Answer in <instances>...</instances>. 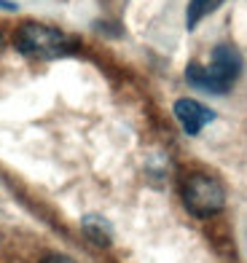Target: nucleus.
Masks as SVG:
<instances>
[{
  "label": "nucleus",
  "mask_w": 247,
  "mask_h": 263,
  "mask_svg": "<svg viewBox=\"0 0 247 263\" xmlns=\"http://www.w3.org/2000/svg\"><path fill=\"white\" fill-rule=\"evenodd\" d=\"M239 73H242V54L231 43H220L210 54V65L191 62L185 67V81L210 94H229L231 86L239 81Z\"/></svg>",
  "instance_id": "1"
},
{
  "label": "nucleus",
  "mask_w": 247,
  "mask_h": 263,
  "mask_svg": "<svg viewBox=\"0 0 247 263\" xmlns=\"http://www.w3.org/2000/svg\"><path fill=\"white\" fill-rule=\"evenodd\" d=\"M14 46L19 54L30 59H62L75 51V41L56 30L51 25H41V22H25L14 32Z\"/></svg>",
  "instance_id": "2"
},
{
  "label": "nucleus",
  "mask_w": 247,
  "mask_h": 263,
  "mask_svg": "<svg viewBox=\"0 0 247 263\" xmlns=\"http://www.w3.org/2000/svg\"><path fill=\"white\" fill-rule=\"evenodd\" d=\"M180 196H183L185 210L191 215H196V218H213L226 204V191H223V185L215 177L202 175V172H194L185 177Z\"/></svg>",
  "instance_id": "3"
},
{
  "label": "nucleus",
  "mask_w": 247,
  "mask_h": 263,
  "mask_svg": "<svg viewBox=\"0 0 247 263\" xmlns=\"http://www.w3.org/2000/svg\"><path fill=\"white\" fill-rule=\"evenodd\" d=\"M175 116H178L180 126L185 129V135H199L207 124L215 121V110H210L207 105L196 102L191 97H183L175 102Z\"/></svg>",
  "instance_id": "4"
},
{
  "label": "nucleus",
  "mask_w": 247,
  "mask_h": 263,
  "mask_svg": "<svg viewBox=\"0 0 247 263\" xmlns=\"http://www.w3.org/2000/svg\"><path fill=\"white\" fill-rule=\"evenodd\" d=\"M226 0H188V11H185V25L188 30H194L204 16H210L213 11H218Z\"/></svg>",
  "instance_id": "5"
},
{
  "label": "nucleus",
  "mask_w": 247,
  "mask_h": 263,
  "mask_svg": "<svg viewBox=\"0 0 247 263\" xmlns=\"http://www.w3.org/2000/svg\"><path fill=\"white\" fill-rule=\"evenodd\" d=\"M84 231H86V236L91 239V242H97L102 247L110 245V226H108V220H102L100 215L84 218Z\"/></svg>",
  "instance_id": "6"
},
{
  "label": "nucleus",
  "mask_w": 247,
  "mask_h": 263,
  "mask_svg": "<svg viewBox=\"0 0 247 263\" xmlns=\"http://www.w3.org/2000/svg\"><path fill=\"white\" fill-rule=\"evenodd\" d=\"M41 263H75L70 255H62V253H51V255H43Z\"/></svg>",
  "instance_id": "7"
},
{
  "label": "nucleus",
  "mask_w": 247,
  "mask_h": 263,
  "mask_svg": "<svg viewBox=\"0 0 247 263\" xmlns=\"http://www.w3.org/2000/svg\"><path fill=\"white\" fill-rule=\"evenodd\" d=\"M0 8H6V11H16V3H11V0H0Z\"/></svg>",
  "instance_id": "8"
},
{
  "label": "nucleus",
  "mask_w": 247,
  "mask_h": 263,
  "mask_svg": "<svg viewBox=\"0 0 247 263\" xmlns=\"http://www.w3.org/2000/svg\"><path fill=\"white\" fill-rule=\"evenodd\" d=\"M0 49H3V32H0Z\"/></svg>",
  "instance_id": "9"
}]
</instances>
